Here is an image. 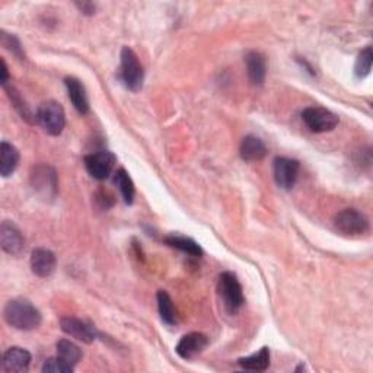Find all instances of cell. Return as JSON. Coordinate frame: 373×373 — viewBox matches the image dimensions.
Masks as SVG:
<instances>
[{
    "label": "cell",
    "instance_id": "cell-1",
    "mask_svg": "<svg viewBox=\"0 0 373 373\" xmlns=\"http://www.w3.org/2000/svg\"><path fill=\"white\" fill-rule=\"evenodd\" d=\"M3 317L10 327L21 331H33L42 321L41 312L26 299L9 300L3 311Z\"/></svg>",
    "mask_w": 373,
    "mask_h": 373
},
{
    "label": "cell",
    "instance_id": "cell-2",
    "mask_svg": "<svg viewBox=\"0 0 373 373\" xmlns=\"http://www.w3.org/2000/svg\"><path fill=\"white\" fill-rule=\"evenodd\" d=\"M218 290L223 300V306L227 313L235 315L245 304V297H243L242 286L238 277L231 271L222 272L218 283Z\"/></svg>",
    "mask_w": 373,
    "mask_h": 373
},
{
    "label": "cell",
    "instance_id": "cell-3",
    "mask_svg": "<svg viewBox=\"0 0 373 373\" xmlns=\"http://www.w3.org/2000/svg\"><path fill=\"white\" fill-rule=\"evenodd\" d=\"M35 120L47 135L59 136L64 130L66 114L59 103L47 101L40 105Z\"/></svg>",
    "mask_w": 373,
    "mask_h": 373
},
{
    "label": "cell",
    "instance_id": "cell-4",
    "mask_svg": "<svg viewBox=\"0 0 373 373\" xmlns=\"http://www.w3.org/2000/svg\"><path fill=\"white\" fill-rule=\"evenodd\" d=\"M121 79L127 89L139 92L145 80V71L139 62L137 54L130 47H123L121 50Z\"/></svg>",
    "mask_w": 373,
    "mask_h": 373
},
{
    "label": "cell",
    "instance_id": "cell-5",
    "mask_svg": "<svg viewBox=\"0 0 373 373\" xmlns=\"http://www.w3.org/2000/svg\"><path fill=\"white\" fill-rule=\"evenodd\" d=\"M334 226L338 232L349 236H361L369 232L370 223L366 214L356 209H344L334 218Z\"/></svg>",
    "mask_w": 373,
    "mask_h": 373
},
{
    "label": "cell",
    "instance_id": "cell-6",
    "mask_svg": "<svg viewBox=\"0 0 373 373\" xmlns=\"http://www.w3.org/2000/svg\"><path fill=\"white\" fill-rule=\"evenodd\" d=\"M31 185L37 194L42 198H53L59 190L57 172L49 165H37L31 171Z\"/></svg>",
    "mask_w": 373,
    "mask_h": 373
},
{
    "label": "cell",
    "instance_id": "cell-7",
    "mask_svg": "<svg viewBox=\"0 0 373 373\" xmlns=\"http://www.w3.org/2000/svg\"><path fill=\"white\" fill-rule=\"evenodd\" d=\"M302 120L312 133L333 132L338 125V117L322 107H309L302 112Z\"/></svg>",
    "mask_w": 373,
    "mask_h": 373
},
{
    "label": "cell",
    "instance_id": "cell-8",
    "mask_svg": "<svg viewBox=\"0 0 373 373\" xmlns=\"http://www.w3.org/2000/svg\"><path fill=\"white\" fill-rule=\"evenodd\" d=\"M117 157L110 150H101L85 156V168L95 180H107L116 166Z\"/></svg>",
    "mask_w": 373,
    "mask_h": 373
},
{
    "label": "cell",
    "instance_id": "cell-9",
    "mask_svg": "<svg viewBox=\"0 0 373 373\" xmlns=\"http://www.w3.org/2000/svg\"><path fill=\"white\" fill-rule=\"evenodd\" d=\"M0 245L9 255H21L25 250V238L18 226L9 220L2 222L0 226Z\"/></svg>",
    "mask_w": 373,
    "mask_h": 373
},
{
    "label": "cell",
    "instance_id": "cell-10",
    "mask_svg": "<svg viewBox=\"0 0 373 373\" xmlns=\"http://www.w3.org/2000/svg\"><path fill=\"white\" fill-rule=\"evenodd\" d=\"M299 162L289 157H276L275 159V180L283 190H290L295 186L299 175Z\"/></svg>",
    "mask_w": 373,
    "mask_h": 373
},
{
    "label": "cell",
    "instance_id": "cell-11",
    "mask_svg": "<svg viewBox=\"0 0 373 373\" xmlns=\"http://www.w3.org/2000/svg\"><path fill=\"white\" fill-rule=\"evenodd\" d=\"M60 327L63 329V333L73 337L82 342L91 344L96 340V329L79 318L75 317H64L60 320Z\"/></svg>",
    "mask_w": 373,
    "mask_h": 373
},
{
    "label": "cell",
    "instance_id": "cell-12",
    "mask_svg": "<svg viewBox=\"0 0 373 373\" xmlns=\"http://www.w3.org/2000/svg\"><path fill=\"white\" fill-rule=\"evenodd\" d=\"M207 346H209L207 336L202 333H190L180 340L175 347V352L181 358H184V361H191V358L198 356L200 353H203Z\"/></svg>",
    "mask_w": 373,
    "mask_h": 373
},
{
    "label": "cell",
    "instance_id": "cell-13",
    "mask_svg": "<svg viewBox=\"0 0 373 373\" xmlns=\"http://www.w3.org/2000/svg\"><path fill=\"white\" fill-rule=\"evenodd\" d=\"M31 363V354L21 347H10L5 352L2 369L8 373H24L28 372Z\"/></svg>",
    "mask_w": 373,
    "mask_h": 373
},
{
    "label": "cell",
    "instance_id": "cell-14",
    "mask_svg": "<svg viewBox=\"0 0 373 373\" xmlns=\"http://www.w3.org/2000/svg\"><path fill=\"white\" fill-rule=\"evenodd\" d=\"M55 255L50 250L37 248L31 254V270L38 277H50L55 270Z\"/></svg>",
    "mask_w": 373,
    "mask_h": 373
},
{
    "label": "cell",
    "instance_id": "cell-15",
    "mask_svg": "<svg viewBox=\"0 0 373 373\" xmlns=\"http://www.w3.org/2000/svg\"><path fill=\"white\" fill-rule=\"evenodd\" d=\"M64 85L67 88V94L71 104H73L75 110L85 116V114L89 112V99H88V94H86V89L83 83L76 79V78H66L64 79Z\"/></svg>",
    "mask_w": 373,
    "mask_h": 373
},
{
    "label": "cell",
    "instance_id": "cell-16",
    "mask_svg": "<svg viewBox=\"0 0 373 373\" xmlns=\"http://www.w3.org/2000/svg\"><path fill=\"white\" fill-rule=\"evenodd\" d=\"M239 152H241V157L243 161L258 162L266 157L267 148L260 137L250 135L247 137H243Z\"/></svg>",
    "mask_w": 373,
    "mask_h": 373
},
{
    "label": "cell",
    "instance_id": "cell-17",
    "mask_svg": "<svg viewBox=\"0 0 373 373\" xmlns=\"http://www.w3.org/2000/svg\"><path fill=\"white\" fill-rule=\"evenodd\" d=\"M248 78L252 85H263L267 75L266 57L258 51H248L245 55Z\"/></svg>",
    "mask_w": 373,
    "mask_h": 373
},
{
    "label": "cell",
    "instance_id": "cell-18",
    "mask_svg": "<svg viewBox=\"0 0 373 373\" xmlns=\"http://www.w3.org/2000/svg\"><path fill=\"white\" fill-rule=\"evenodd\" d=\"M19 164L18 149L8 141L0 143V174L8 178L17 171Z\"/></svg>",
    "mask_w": 373,
    "mask_h": 373
},
{
    "label": "cell",
    "instance_id": "cell-19",
    "mask_svg": "<svg viewBox=\"0 0 373 373\" xmlns=\"http://www.w3.org/2000/svg\"><path fill=\"white\" fill-rule=\"evenodd\" d=\"M238 365L245 370L264 372L270 366V349L263 347L248 357H242L238 361Z\"/></svg>",
    "mask_w": 373,
    "mask_h": 373
},
{
    "label": "cell",
    "instance_id": "cell-20",
    "mask_svg": "<svg viewBox=\"0 0 373 373\" xmlns=\"http://www.w3.org/2000/svg\"><path fill=\"white\" fill-rule=\"evenodd\" d=\"M55 350H57V357H59L63 363H66L67 366L73 369L82 358L80 347L69 340H60L55 344Z\"/></svg>",
    "mask_w": 373,
    "mask_h": 373
},
{
    "label": "cell",
    "instance_id": "cell-21",
    "mask_svg": "<svg viewBox=\"0 0 373 373\" xmlns=\"http://www.w3.org/2000/svg\"><path fill=\"white\" fill-rule=\"evenodd\" d=\"M164 241H165L166 245H169L171 248L180 250V251L189 254L191 257H202L203 255L202 247H200L198 243L191 238H186L182 235H169Z\"/></svg>",
    "mask_w": 373,
    "mask_h": 373
},
{
    "label": "cell",
    "instance_id": "cell-22",
    "mask_svg": "<svg viewBox=\"0 0 373 373\" xmlns=\"http://www.w3.org/2000/svg\"><path fill=\"white\" fill-rule=\"evenodd\" d=\"M114 182H116V185L119 186V190L124 198V203L125 205H133L135 202V196H136V189H135V184L130 178V175H128V172L123 168H120L117 172H116V177H114Z\"/></svg>",
    "mask_w": 373,
    "mask_h": 373
},
{
    "label": "cell",
    "instance_id": "cell-23",
    "mask_svg": "<svg viewBox=\"0 0 373 373\" xmlns=\"http://www.w3.org/2000/svg\"><path fill=\"white\" fill-rule=\"evenodd\" d=\"M156 299H157V309H159L161 320L166 325H175L177 312H175V306H174V302H172L171 296L165 290H159L157 292Z\"/></svg>",
    "mask_w": 373,
    "mask_h": 373
},
{
    "label": "cell",
    "instance_id": "cell-24",
    "mask_svg": "<svg viewBox=\"0 0 373 373\" xmlns=\"http://www.w3.org/2000/svg\"><path fill=\"white\" fill-rule=\"evenodd\" d=\"M373 63V51L372 47H366L361 54H358L356 64H354V75L358 79H363L370 75Z\"/></svg>",
    "mask_w": 373,
    "mask_h": 373
},
{
    "label": "cell",
    "instance_id": "cell-25",
    "mask_svg": "<svg viewBox=\"0 0 373 373\" xmlns=\"http://www.w3.org/2000/svg\"><path fill=\"white\" fill-rule=\"evenodd\" d=\"M5 89L8 91V95H9V98L12 99L13 107L17 108V111L21 114L22 119H25L26 121H31L33 114H31L30 108H28V105L25 104V101L22 99V96L19 95V92H18L15 88H13V86H5Z\"/></svg>",
    "mask_w": 373,
    "mask_h": 373
},
{
    "label": "cell",
    "instance_id": "cell-26",
    "mask_svg": "<svg viewBox=\"0 0 373 373\" xmlns=\"http://www.w3.org/2000/svg\"><path fill=\"white\" fill-rule=\"evenodd\" d=\"M75 369L63 363L59 357H51L42 365V372L44 373H71Z\"/></svg>",
    "mask_w": 373,
    "mask_h": 373
},
{
    "label": "cell",
    "instance_id": "cell-27",
    "mask_svg": "<svg viewBox=\"0 0 373 373\" xmlns=\"http://www.w3.org/2000/svg\"><path fill=\"white\" fill-rule=\"evenodd\" d=\"M2 44L15 55L18 57H22V47H21V42L17 37H13L10 34H6L5 31L2 33Z\"/></svg>",
    "mask_w": 373,
    "mask_h": 373
},
{
    "label": "cell",
    "instance_id": "cell-28",
    "mask_svg": "<svg viewBox=\"0 0 373 373\" xmlns=\"http://www.w3.org/2000/svg\"><path fill=\"white\" fill-rule=\"evenodd\" d=\"M76 6L79 8V10H80L82 13H85V15H94L95 9H96L95 3H91V2H82V3L78 2Z\"/></svg>",
    "mask_w": 373,
    "mask_h": 373
},
{
    "label": "cell",
    "instance_id": "cell-29",
    "mask_svg": "<svg viewBox=\"0 0 373 373\" xmlns=\"http://www.w3.org/2000/svg\"><path fill=\"white\" fill-rule=\"evenodd\" d=\"M2 78H0V83H2V86L5 88V86L8 85L9 82V71H8V66H6V62L2 59Z\"/></svg>",
    "mask_w": 373,
    "mask_h": 373
}]
</instances>
